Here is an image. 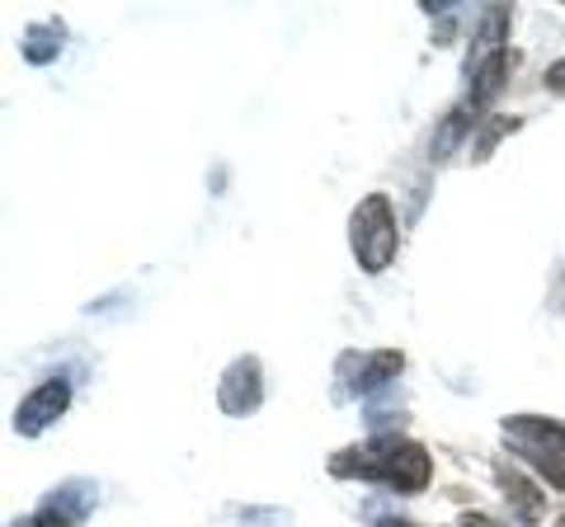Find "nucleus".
I'll use <instances>...</instances> for the list:
<instances>
[{
  "label": "nucleus",
  "mask_w": 565,
  "mask_h": 527,
  "mask_svg": "<svg viewBox=\"0 0 565 527\" xmlns=\"http://www.w3.org/2000/svg\"><path fill=\"white\" fill-rule=\"evenodd\" d=\"M494 476H500V485L509 490V499H514V508H519V518L523 523H537V514H542V499H537V490L527 485L514 466H494Z\"/></svg>",
  "instance_id": "obj_7"
},
{
  "label": "nucleus",
  "mask_w": 565,
  "mask_h": 527,
  "mask_svg": "<svg viewBox=\"0 0 565 527\" xmlns=\"http://www.w3.org/2000/svg\"><path fill=\"white\" fill-rule=\"evenodd\" d=\"M334 476H363V481H382V485H396L405 495H419L429 485V452L419 443H405V438H382L367 452H340L330 462Z\"/></svg>",
  "instance_id": "obj_1"
},
{
  "label": "nucleus",
  "mask_w": 565,
  "mask_h": 527,
  "mask_svg": "<svg viewBox=\"0 0 565 527\" xmlns=\"http://www.w3.org/2000/svg\"><path fill=\"white\" fill-rule=\"evenodd\" d=\"M467 527H494L490 518H481V514H476V518H467Z\"/></svg>",
  "instance_id": "obj_13"
},
{
  "label": "nucleus",
  "mask_w": 565,
  "mask_h": 527,
  "mask_svg": "<svg viewBox=\"0 0 565 527\" xmlns=\"http://www.w3.org/2000/svg\"><path fill=\"white\" fill-rule=\"evenodd\" d=\"M349 240H353V255L367 273H382L386 264L396 259V217H392V203L386 193H367V198L353 207V222H349Z\"/></svg>",
  "instance_id": "obj_2"
},
{
  "label": "nucleus",
  "mask_w": 565,
  "mask_h": 527,
  "mask_svg": "<svg viewBox=\"0 0 565 527\" xmlns=\"http://www.w3.org/2000/svg\"><path fill=\"white\" fill-rule=\"evenodd\" d=\"M556 527H565V518H561V523H556Z\"/></svg>",
  "instance_id": "obj_15"
},
{
  "label": "nucleus",
  "mask_w": 565,
  "mask_h": 527,
  "mask_svg": "<svg viewBox=\"0 0 565 527\" xmlns=\"http://www.w3.org/2000/svg\"><path fill=\"white\" fill-rule=\"evenodd\" d=\"M57 47H62V24H33L29 33H24V57L29 62H52L57 57Z\"/></svg>",
  "instance_id": "obj_9"
},
{
  "label": "nucleus",
  "mask_w": 565,
  "mask_h": 527,
  "mask_svg": "<svg viewBox=\"0 0 565 527\" xmlns=\"http://www.w3.org/2000/svg\"><path fill=\"white\" fill-rule=\"evenodd\" d=\"M514 128H519V118H500V122H494V128H486V137H481V142H476V161H486L490 147L500 142L504 132H514Z\"/></svg>",
  "instance_id": "obj_11"
},
{
  "label": "nucleus",
  "mask_w": 565,
  "mask_h": 527,
  "mask_svg": "<svg viewBox=\"0 0 565 527\" xmlns=\"http://www.w3.org/2000/svg\"><path fill=\"white\" fill-rule=\"evenodd\" d=\"M504 438H509V448L527 456L556 490H565V424L561 419H537V415L504 419Z\"/></svg>",
  "instance_id": "obj_3"
},
{
  "label": "nucleus",
  "mask_w": 565,
  "mask_h": 527,
  "mask_svg": "<svg viewBox=\"0 0 565 527\" xmlns=\"http://www.w3.org/2000/svg\"><path fill=\"white\" fill-rule=\"evenodd\" d=\"M90 508H95V490L85 481H71L39 508V514H33V527H81Z\"/></svg>",
  "instance_id": "obj_5"
},
{
  "label": "nucleus",
  "mask_w": 565,
  "mask_h": 527,
  "mask_svg": "<svg viewBox=\"0 0 565 527\" xmlns=\"http://www.w3.org/2000/svg\"><path fill=\"white\" fill-rule=\"evenodd\" d=\"M401 373V354H392V348H386V354H373L363 363V381H359V391H377V386H386Z\"/></svg>",
  "instance_id": "obj_10"
},
{
  "label": "nucleus",
  "mask_w": 565,
  "mask_h": 527,
  "mask_svg": "<svg viewBox=\"0 0 565 527\" xmlns=\"http://www.w3.org/2000/svg\"><path fill=\"white\" fill-rule=\"evenodd\" d=\"M255 406H259V363L241 358V363H232V373H226V381H222V410L245 415Z\"/></svg>",
  "instance_id": "obj_6"
},
{
  "label": "nucleus",
  "mask_w": 565,
  "mask_h": 527,
  "mask_svg": "<svg viewBox=\"0 0 565 527\" xmlns=\"http://www.w3.org/2000/svg\"><path fill=\"white\" fill-rule=\"evenodd\" d=\"M66 400H71V386H66L62 377L43 381L39 391H29V396L20 400V410H14V433H24V438H39V433L52 424V419H62Z\"/></svg>",
  "instance_id": "obj_4"
},
{
  "label": "nucleus",
  "mask_w": 565,
  "mask_h": 527,
  "mask_svg": "<svg viewBox=\"0 0 565 527\" xmlns=\"http://www.w3.org/2000/svg\"><path fill=\"white\" fill-rule=\"evenodd\" d=\"M546 90H556V95H565V57H561L556 66H546Z\"/></svg>",
  "instance_id": "obj_12"
},
{
  "label": "nucleus",
  "mask_w": 565,
  "mask_h": 527,
  "mask_svg": "<svg viewBox=\"0 0 565 527\" xmlns=\"http://www.w3.org/2000/svg\"><path fill=\"white\" fill-rule=\"evenodd\" d=\"M377 527H411V523H405V518H382Z\"/></svg>",
  "instance_id": "obj_14"
},
{
  "label": "nucleus",
  "mask_w": 565,
  "mask_h": 527,
  "mask_svg": "<svg viewBox=\"0 0 565 527\" xmlns=\"http://www.w3.org/2000/svg\"><path fill=\"white\" fill-rule=\"evenodd\" d=\"M509 66H514V57H509V52H494V57L481 66V72H476V85H471V109H481L486 99H494V90H500V80L509 76Z\"/></svg>",
  "instance_id": "obj_8"
}]
</instances>
